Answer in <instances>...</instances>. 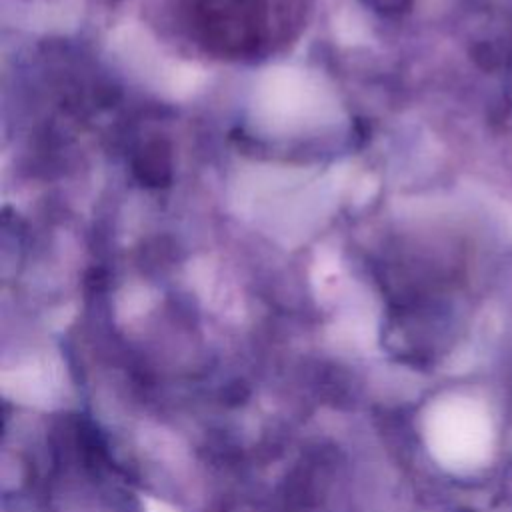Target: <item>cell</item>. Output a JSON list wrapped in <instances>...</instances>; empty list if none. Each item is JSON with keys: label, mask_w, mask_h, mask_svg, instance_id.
<instances>
[{"label": "cell", "mask_w": 512, "mask_h": 512, "mask_svg": "<svg viewBox=\"0 0 512 512\" xmlns=\"http://www.w3.org/2000/svg\"><path fill=\"white\" fill-rule=\"evenodd\" d=\"M310 0H174L180 36L210 58L258 62L302 34Z\"/></svg>", "instance_id": "1"}]
</instances>
